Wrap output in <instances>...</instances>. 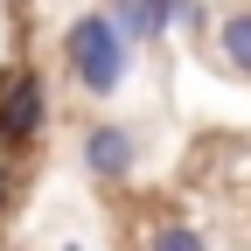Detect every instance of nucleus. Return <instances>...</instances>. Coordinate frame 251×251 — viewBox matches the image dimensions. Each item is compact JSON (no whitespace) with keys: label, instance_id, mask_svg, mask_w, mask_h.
<instances>
[{"label":"nucleus","instance_id":"obj_1","mask_svg":"<svg viewBox=\"0 0 251 251\" xmlns=\"http://www.w3.org/2000/svg\"><path fill=\"white\" fill-rule=\"evenodd\" d=\"M63 56H70V70H77V84L91 98H112L126 84V42H119V28L105 14H77L70 35H63Z\"/></svg>","mask_w":251,"mask_h":251},{"label":"nucleus","instance_id":"obj_2","mask_svg":"<svg viewBox=\"0 0 251 251\" xmlns=\"http://www.w3.org/2000/svg\"><path fill=\"white\" fill-rule=\"evenodd\" d=\"M42 119H49V91L35 70H14L0 84V153H21L42 140Z\"/></svg>","mask_w":251,"mask_h":251},{"label":"nucleus","instance_id":"obj_3","mask_svg":"<svg viewBox=\"0 0 251 251\" xmlns=\"http://www.w3.org/2000/svg\"><path fill=\"white\" fill-rule=\"evenodd\" d=\"M133 153H140V140L126 133V126H112V119L84 133V168L98 181H126V175H133Z\"/></svg>","mask_w":251,"mask_h":251},{"label":"nucleus","instance_id":"obj_4","mask_svg":"<svg viewBox=\"0 0 251 251\" xmlns=\"http://www.w3.org/2000/svg\"><path fill=\"white\" fill-rule=\"evenodd\" d=\"M105 21L119 28L126 49H133V42H161L168 28H175V0H112Z\"/></svg>","mask_w":251,"mask_h":251},{"label":"nucleus","instance_id":"obj_5","mask_svg":"<svg viewBox=\"0 0 251 251\" xmlns=\"http://www.w3.org/2000/svg\"><path fill=\"white\" fill-rule=\"evenodd\" d=\"M216 56H224L237 77H251V7H230L216 21Z\"/></svg>","mask_w":251,"mask_h":251},{"label":"nucleus","instance_id":"obj_6","mask_svg":"<svg viewBox=\"0 0 251 251\" xmlns=\"http://www.w3.org/2000/svg\"><path fill=\"white\" fill-rule=\"evenodd\" d=\"M147 251H209V244H202V230L188 224V216H161V224L147 230Z\"/></svg>","mask_w":251,"mask_h":251},{"label":"nucleus","instance_id":"obj_7","mask_svg":"<svg viewBox=\"0 0 251 251\" xmlns=\"http://www.w3.org/2000/svg\"><path fill=\"white\" fill-rule=\"evenodd\" d=\"M175 21H188V28H196V21H202V0H175Z\"/></svg>","mask_w":251,"mask_h":251},{"label":"nucleus","instance_id":"obj_8","mask_svg":"<svg viewBox=\"0 0 251 251\" xmlns=\"http://www.w3.org/2000/svg\"><path fill=\"white\" fill-rule=\"evenodd\" d=\"M0 216H7V168H0Z\"/></svg>","mask_w":251,"mask_h":251}]
</instances>
